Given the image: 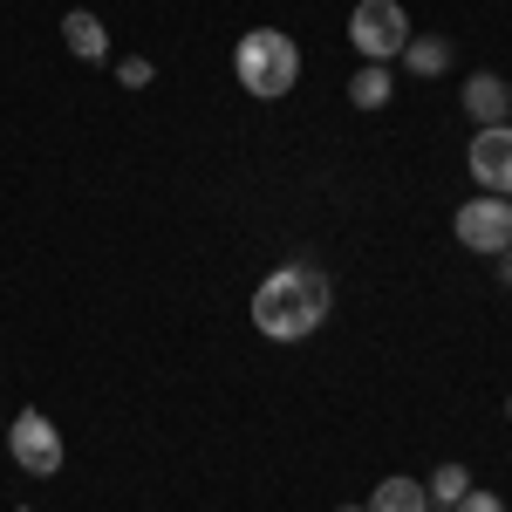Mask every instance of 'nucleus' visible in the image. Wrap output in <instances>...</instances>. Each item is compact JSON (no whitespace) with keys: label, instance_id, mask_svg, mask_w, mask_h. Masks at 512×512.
I'll return each instance as SVG.
<instances>
[{"label":"nucleus","instance_id":"nucleus-3","mask_svg":"<svg viewBox=\"0 0 512 512\" xmlns=\"http://www.w3.org/2000/svg\"><path fill=\"white\" fill-rule=\"evenodd\" d=\"M349 41H355V55H362V62H396V55H403V41H410V14H403L396 0H355Z\"/></svg>","mask_w":512,"mask_h":512},{"label":"nucleus","instance_id":"nucleus-4","mask_svg":"<svg viewBox=\"0 0 512 512\" xmlns=\"http://www.w3.org/2000/svg\"><path fill=\"white\" fill-rule=\"evenodd\" d=\"M451 233H458V246L465 253H478V260H499V253H512V205L492 192H478L458 205V219H451Z\"/></svg>","mask_w":512,"mask_h":512},{"label":"nucleus","instance_id":"nucleus-13","mask_svg":"<svg viewBox=\"0 0 512 512\" xmlns=\"http://www.w3.org/2000/svg\"><path fill=\"white\" fill-rule=\"evenodd\" d=\"M117 82H123V89H144V82H151V62H144V55H123V62H117Z\"/></svg>","mask_w":512,"mask_h":512},{"label":"nucleus","instance_id":"nucleus-9","mask_svg":"<svg viewBox=\"0 0 512 512\" xmlns=\"http://www.w3.org/2000/svg\"><path fill=\"white\" fill-rule=\"evenodd\" d=\"M362 512H431V492H424V478H383Z\"/></svg>","mask_w":512,"mask_h":512},{"label":"nucleus","instance_id":"nucleus-7","mask_svg":"<svg viewBox=\"0 0 512 512\" xmlns=\"http://www.w3.org/2000/svg\"><path fill=\"white\" fill-rule=\"evenodd\" d=\"M465 110H472L478 130L506 123V117H512V82H506V76H492V69H478V76L465 82Z\"/></svg>","mask_w":512,"mask_h":512},{"label":"nucleus","instance_id":"nucleus-16","mask_svg":"<svg viewBox=\"0 0 512 512\" xmlns=\"http://www.w3.org/2000/svg\"><path fill=\"white\" fill-rule=\"evenodd\" d=\"M506 424H512V396H506Z\"/></svg>","mask_w":512,"mask_h":512},{"label":"nucleus","instance_id":"nucleus-15","mask_svg":"<svg viewBox=\"0 0 512 512\" xmlns=\"http://www.w3.org/2000/svg\"><path fill=\"white\" fill-rule=\"evenodd\" d=\"M499 280H506V287H512V253H499Z\"/></svg>","mask_w":512,"mask_h":512},{"label":"nucleus","instance_id":"nucleus-14","mask_svg":"<svg viewBox=\"0 0 512 512\" xmlns=\"http://www.w3.org/2000/svg\"><path fill=\"white\" fill-rule=\"evenodd\" d=\"M451 512H506V499H499V492H478V485H472V492H465Z\"/></svg>","mask_w":512,"mask_h":512},{"label":"nucleus","instance_id":"nucleus-10","mask_svg":"<svg viewBox=\"0 0 512 512\" xmlns=\"http://www.w3.org/2000/svg\"><path fill=\"white\" fill-rule=\"evenodd\" d=\"M390 96H396L390 62H362V69H355V82H349V103H355V110H383Z\"/></svg>","mask_w":512,"mask_h":512},{"label":"nucleus","instance_id":"nucleus-1","mask_svg":"<svg viewBox=\"0 0 512 512\" xmlns=\"http://www.w3.org/2000/svg\"><path fill=\"white\" fill-rule=\"evenodd\" d=\"M328 308H335V287L308 260H294V267H280V274H267L253 287V328L267 342H308L328 321Z\"/></svg>","mask_w":512,"mask_h":512},{"label":"nucleus","instance_id":"nucleus-11","mask_svg":"<svg viewBox=\"0 0 512 512\" xmlns=\"http://www.w3.org/2000/svg\"><path fill=\"white\" fill-rule=\"evenodd\" d=\"M403 69H410V76H444V69H451V41L444 35H410L403 41Z\"/></svg>","mask_w":512,"mask_h":512},{"label":"nucleus","instance_id":"nucleus-17","mask_svg":"<svg viewBox=\"0 0 512 512\" xmlns=\"http://www.w3.org/2000/svg\"><path fill=\"white\" fill-rule=\"evenodd\" d=\"M342 512H362V506H342Z\"/></svg>","mask_w":512,"mask_h":512},{"label":"nucleus","instance_id":"nucleus-5","mask_svg":"<svg viewBox=\"0 0 512 512\" xmlns=\"http://www.w3.org/2000/svg\"><path fill=\"white\" fill-rule=\"evenodd\" d=\"M7 451H14V465H21L28 478H55V472H62V458H69L62 431H55L41 410H21V417L7 424Z\"/></svg>","mask_w":512,"mask_h":512},{"label":"nucleus","instance_id":"nucleus-8","mask_svg":"<svg viewBox=\"0 0 512 512\" xmlns=\"http://www.w3.org/2000/svg\"><path fill=\"white\" fill-rule=\"evenodd\" d=\"M62 41H69L76 62H110V28H103L89 7H69V14H62Z\"/></svg>","mask_w":512,"mask_h":512},{"label":"nucleus","instance_id":"nucleus-2","mask_svg":"<svg viewBox=\"0 0 512 512\" xmlns=\"http://www.w3.org/2000/svg\"><path fill=\"white\" fill-rule=\"evenodd\" d=\"M233 76H239V89H246V96H260V103L294 96V82H301V41L280 35V28H253V35H239Z\"/></svg>","mask_w":512,"mask_h":512},{"label":"nucleus","instance_id":"nucleus-6","mask_svg":"<svg viewBox=\"0 0 512 512\" xmlns=\"http://www.w3.org/2000/svg\"><path fill=\"white\" fill-rule=\"evenodd\" d=\"M465 164H472V185L492 198H512V123H492V130H478L472 151H465Z\"/></svg>","mask_w":512,"mask_h":512},{"label":"nucleus","instance_id":"nucleus-12","mask_svg":"<svg viewBox=\"0 0 512 512\" xmlns=\"http://www.w3.org/2000/svg\"><path fill=\"white\" fill-rule=\"evenodd\" d=\"M424 492H431V506H458V499L472 492V472H465V465H437Z\"/></svg>","mask_w":512,"mask_h":512}]
</instances>
